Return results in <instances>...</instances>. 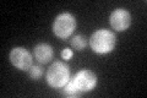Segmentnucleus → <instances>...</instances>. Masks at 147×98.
Returning a JSON list of instances; mask_svg holds the SVG:
<instances>
[{
	"instance_id": "obj_1",
	"label": "nucleus",
	"mask_w": 147,
	"mask_h": 98,
	"mask_svg": "<svg viewBox=\"0 0 147 98\" xmlns=\"http://www.w3.org/2000/svg\"><path fill=\"white\" fill-rule=\"evenodd\" d=\"M117 36L113 31L107 28H99L92 33L88 39L91 49L97 54H109L115 48Z\"/></svg>"
},
{
	"instance_id": "obj_2",
	"label": "nucleus",
	"mask_w": 147,
	"mask_h": 98,
	"mask_svg": "<svg viewBox=\"0 0 147 98\" xmlns=\"http://www.w3.org/2000/svg\"><path fill=\"white\" fill-rule=\"evenodd\" d=\"M70 80V68L65 62L57 60L49 66L45 74V81L53 88H63Z\"/></svg>"
},
{
	"instance_id": "obj_3",
	"label": "nucleus",
	"mask_w": 147,
	"mask_h": 98,
	"mask_svg": "<svg viewBox=\"0 0 147 98\" xmlns=\"http://www.w3.org/2000/svg\"><path fill=\"white\" fill-rule=\"evenodd\" d=\"M76 30V18L71 12H61L53 22V33L60 39L69 38Z\"/></svg>"
},
{
	"instance_id": "obj_4",
	"label": "nucleus",
	"mask_w": 147,
	"mask_h": 98,
	"mask_svg": "<svg viewBox=\"0 0 147 98\" xmlns=\"http://www.w3.org/2000/svg\"><path fill=\"white\" fill-rule=\"evenodd\" d=\"M74 85L76 86L77 91L80 93H87L93 91L97 86V75L90 69H82L75 74V76L71 77Z\"/></svg>"
},
{
	"instance_id": "obj_5",
	"label": "nucleus",
	"mask_w": 147,
	"mask_h": 98,
	"mask_svg": "<svg viewBox=\"0 0 147 98\" xmlns=\"http://www.w3.org/2000/svg\"><path fill=\"white\" fill-rule=\"evenodd\" d=\"M10 62L20 71H28L33 65V57L24 47H15L10 52Z\"/></svg>"
},
{
	"instance_id": "obj_6",
	"label": "nucleus",
	"mask_w": 147,
	"mask_h": 98,
	"mask_svg": "<svg viewBox=\"0 0 147 98\" xmlns=\"http://www.w3.org/2000/svg\"><path fill=\"white\" fill-rule=\"evenodd\" d=\"M131 22H132L131 14L126 9L118 7L110 14V16H109L110 26H112L113 30H115L118 32L126 31L129 27L131 26Z\"/></svg>"
},
{
	"instance_id": "obj_7",
	"label": "nucleus",
	"mask_w": 147,
	"mask_h": 98,
	"mask_svg": "<svg viewBox=\"0 0 147 98\" xmlns=\"http://www.w3.org/2000/svg\"><path fill=\"white\" fill-rule=\"evenodd\" d=\"M33 54L39 64H48L54 57V49L48 43H39L34 47Z\"/></svg>"
},
{
	"instance_id": "obj_8",
	"label": "nucleus",
	"mask_w": 147,
	"mask_h": 98,
	"mask_svg": "<svg viewBox=\"0 0 147 98\" xmlns=\"http://www.w3.org/2000/svg\"><path fill=\"white\" fill-rule=\"evenodd\" d=\"M87 44H88V41H87V38L85 36H82V34H76V36H74L72 37V39H71V45H72V48L74 49H76V50H79V52H82Z\"/></svg>"
},
{
	"instance_id": "obj_9",
	"label": "nucleus",
	"mask_w": 147,
	"mask_h": 98,
	"mask_svg": "<svg viewBox=\"0 0 147 98\" xmlns=\"http://www.w3.org/2000/svg\"><path fill=\"white\" fill-rule=\"evenodd\" d=\"M43 72L42 65H32V68L28 70V75L33 81H38L43 76Z\"/></svg>"
},
{
	"instance_id": "obj_10",
	"label": "nucleus",
	"mask_w": 147,
	"mask_h": 98,
	"mask_svg": "<svg viewBox=\"0 0 147 98\" xmlns=\"http://www.w3.org/2000/svg\"><path fill=\"white\" fill-rule=\"evenodd\" d=\"M64 88V93H65L66 96H71V97H76L77 95H79V91H77V88L76 86L74 85V81H72V78L70 77V80L67 81V83L65 86L63 87Z\"/></svg>"
},
{
	"instance_id": "obj_11",
	"label": "nucleus",
	"mask_w": 147,
	"mask_h": 98,
	"mask_svg": "<svg viewBox=\"0 0 147 98\" xmlns=\"http://www.w3.org/2000/svg\"><path fill=\"white\" fill-rule=\"evenodd\" d=\"M60 55H61V58L64 59V62H67V60H70V59L72 58L74 52H72L70 48H64V49L61 50Z\"/></svg>"
}]
</instances>
